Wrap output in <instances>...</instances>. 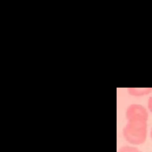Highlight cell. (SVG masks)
Wrapping results in <instances>:
<instances>
[{"label":"cell","instance_id":"1","mask_svg":"<svg viewBox=\"0 0 152 152\" xmlns=\"http://www.w3.org/2000/svg\"><path fill=\"white\" fill-rule=\"evenodd\" d=\"M128 120L127 124L123 129V135L126 140L132 144L143 143L147 136L148 119L135 118Z\"/></svg>","mask_w":152,"mask_h":152},{"label":"cell","instance_id":"2","mask_svg":"<svg viewBox=\"0 0 152 152\" xmlns=\"http://www.w3.org/2000/svg\"><path fill=\"white\" fill-rule=\"evenodd\" d=\"M127 119L131 118H148V114L146 109L138 104H132L127 110Z\"/></svg>","mask_w":152,"mask_h":152},{"label":"cell","instance_id":"3","mask_svg":"<svg viewBox=\"0 0 152 152\" xmlns=\"http://www.w3.org/2000/svg\"><path fill=\"white\" fill-rule=\"evenodd\" d=\"M118 152H141L135 147L130 146H124L120 148Z\"/></svg>","mask_w":152,"mask_h":152},{"label":"cell","instance_id":"4","mask_svg":"<svg viewBox=\"0 0 152 152\" xmlns=\"http://www.w3.org/2000/svg\"><path fill=\"white\" fill-rule=\"evenodd\" d=\"M149 109H150L151 111L152 112V97L150 98V100L149 101Z\"/></svg>","mask_w":152,"mask_h":152},{"label":"cell","instance_id":"5","mask_svg":"<svg viewBox=\"0 0 152 152\" xmlns=\"http://www.w3.org/2000/svg\"><path fill=\"white\" fill-rule=\"evenodd\" d=\"M151 137L152 138V129L151 130Z\"/></svg>","mask_w":152,"mask_h":152}]
</instances>
